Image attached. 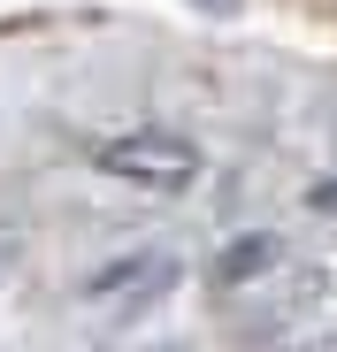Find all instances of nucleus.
Listing matches in <instances>:
<instances>
[{
    "instance_id": "nucleus-3",
    "label": "nucleus",
    "mask_w": 337,
    "mask_h": 352,
    "mask_svg": "<svg viewBox=\"0 0 337 352\" xmlns=\"http://www.w3.org/2000/svg\"><path fill=\"white\" fill-rule=\"evenodd\" d=\"M314 214H337V176H322V184H314Z\"/></svg>"
},
{
    "instance_id": "nucleus-5",
    "label": "nucleus",
    "mask_w": 337,
    "mask_h": 352,
    "mask_svg": "<svg viewBox=\"0 0 337 352\" xmlns=\"http://www.w3.org/2000/svg\"><path fill=\"white\" fill-rule=\"evenodd\" d=\"M199 8H238V0H199Z\"/></svg>"
},
{
    "instance_id": "nucleus-2",
    "label": "nucleus",
    "mask_w": 337,
    "mask_h": 352,
    "mask_svg": "<svg viewBox=\"0 0 337 352\" xmlns=\"http://www.w3.org/2000/svg\"><path fill=\"white\" fill-rule=\"evenodd\" d=\"M268 268H284V238H276V230H246L238 245L215 253V283H222V291H238V283H253V276H268Z\"/></svg>"
},
{
    "instance_id": "nucleus-1",
    "label": "nucleus",
    "mask_w": 337,
    "mask_h": 352,
    "mask_svg": "<svg viewBox=\"0 0 337 352\" xmlns=\"http://www.w3.org/2000/svg\"><path fill=\"white\" fill-rule=\"evenodd\" d=\"M92 161H100V176H123V184H138V192H184L199 176V146L177 138V131H123Z\"/></svg>"
},
{
    "instance_id": "nucleus-4",
    "label": "nucleus",
    "mask_w": 337,
    "mask_h": 352,
    "mask_svg": "<svg viewBox=\"0 0 337 352\" xmlns=\"http://www.w3.org/2000/svg\"><path fill=\"white\" fill-rule=\"evenodd\" d=\"M16 268V238H8V230H0V276H8Z\"/></svg>"
}]
</instances>
